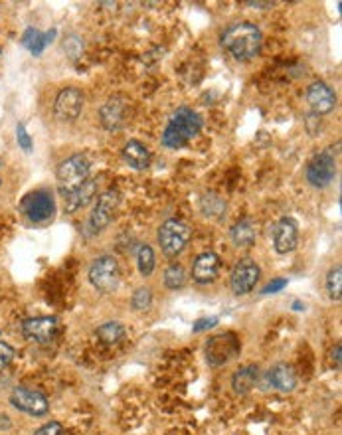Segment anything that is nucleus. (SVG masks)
<instances>
[{"label": "nucleus", "mask_w": 342, "mask_h": 435, "mask_svg": "<svg viewBox=\"0 0 342 435\" xmlns=\"http://www.w3.org/2000/svg\"><path fill=\"white\" fill-rule=\"evenodd\" d=\"M137 267L142 277H149L155 271V251L147 243H142L137 251Z\"/></svg>", "instance_id": "nucleus-26"}, {"label": "nucleus", "mask_w": 342, "mask_h": 435, "mask_svg": "<svg viewBox=\"0 0 342 435\" xmlns=\"http://www.w3.org/2000/svg\"><path fill=\"white\" fill-rule=\"evenodd\" d=\"M246 4L247 6H252V9H271L273 6V2H259V0H257V2H255V0H247Z\"/></svg>", "instance_id": "nucleus-37"}, {"label": "nucleus", "mask_w": 342, "mask_h": 435, "mask_svg": "<svg viewBox=\"0 0 342 435\" xmlns=\"http://www.w3.org/2000/svg\"><path fill=\"white\" fill-rule=\"evenodd\" d=\"M293 309H295V311H303V309H305V305H301L299 301H295L293 303Z\"/></svg>", "instance_id": "nucleus-39"}, {"label": "nucleus", "mask_w": 342, "mask_h": 435, "mask_svg": "<svg viewBox=\"0 0 342 435\" xmlns=\"http://www.w3.org/2000/svg\"><path fill=\"white\" fill-rule=\"evenodd\" d=\"M226 200L222 198L216 192H208L200 198V210L206 218H212V220H219L224 214H226Z\"/></svg>", "instance_id": "nucleus-24"}, {"label": "nucleus", "mask_w": 342, "mask_h": 435, "mask_svg": "<svg viewBox=\"0 0 342 435\" xmlns=\"http://www.w3.org/2000/svg\"><path fill=\"white\" fill-rule=\"evenodd\" d=\"M97 194V180H91V178H88L81 187L76 190V192H71L70 196H66L63 198V208H66V214H73L78 212V210H81V208H86V206L95 198Z\"/></svg>", "instance_id": "nucleus-18"}, {"label": "nucleus", "mask_w": 342, "mask_h": 435, "mask_svg": "<svg viewBox=\"0 0 342 435\" xmlns=\"http://www.w3.org/2000/svg\"><path fill=\"white\" fill-rule=\"evenodd\" d=\"M307 101L313 109V113H316V115H326L336 107V95L325 81H315L309 85Z\"/></svg>", "instance_id": "nucleus-16"}, {"label": "nucleus", "mask_w": 342, "mask_h": 435, "mask_svg": "<svg viewBox=\"0 0 342 435\" xmlns=\"http://www.w3.org/2000/svg\"><path fill=\"white\" fill-rule=\"evenodd\" d=\"M158 246L167 258H176L180 256L188 246L190 240V228L180 220H167L158 228L157 234Z\"/></svg>", "instance_id": "nucleus-5"}, {"label": "nucleus", "mask_w": 342, "mask_h": 435, "mask_svg": "<svg viewBox=\"0 0 342 435\" xmlns=\"http://www.w3.org/2000/svg\"><path fill=\"white\" fill-rule=\"evenodd\" d=\"M305 177H307V182L313 188L331 187V182L336 178V159H334L333 152L323 151L315 154L307 162Z\"/></svg>", "instance_id": "nucleus-6"}, {"label": "nucleus", "mask_w": 342, "mask_h": 435, "mask_svg": "<svg viewBox=\"0 0 342 435\" xmlns=\"http://www.w3.org/2000/svg\"><path fill=\"white\" fill-rule=\"evenodd\" d=\"M14 356H16V350L10 347L9 342L0 340V374H2L4 370H6V368H9L10 362L14 360Z\"/></svg>", "instance_id": "nucleus-32"}, {"label": "nucleus", "mask_w": 342, "mask_h": 435, "mask_svg": "<svg viewBox=\"0 0 342 435\" xmlns=\"http://www.w3.org/2000/svg\"><path fill=\"white\" fill-rule=\"evenodd\" d=\"M299 226L293 218H281L273 230V248L281 256H287L297 249Z\"/></svg>", "instance_id": "nucleus-15"}, {"label": "nucleus", "mask_w": 342, "mask_h": 435, "mask_svg": "<svg viewBox=\"0 0 342 435\" xmlns=\"http://www.w3.org/2000/svg\"><path fill=\"white\" fill-rule=\"evenodd\" d=\"M229 238L236 248H252L257 240V226L252 218H242L229 230Z\"/></svg>", "instance_id": "nucleus-21"}, {"label": "nucleus", "mask_w": 342, "mask_h": 435, "mask_svg": "<svg viewBox=\"0 0 342 435\" xmlns=\"http://www.w3.org/2000/svg\"><path fill=\"white\" fill-rule=\"evenodd\" d=\"M267 382L271 384L275 390L283 392V394H289L297 388V374L291 368L289 365H275L267 372Z\"/></svg>", "instance_id": "nucleus-19"}, {"label": "nucleus", "mask_w": 342, "mask_h": 435, "mask_svg": "<svg viewBox=\"0 0 342 435\" xmlns=\"http://www.w3.org/2000/svg\"><path fill=\"white\" fill-rule=\"evenodd\" d=\"M97 337L101 338V342H103V345L113 347V345H119V342L123 340L125 327L121 325V323H115V320H111V323H105V325H101V327L97 329Z\"/></svg>", "instance_id": "nucleus-25"}, {"label": "nucleus", "mask_w": 342, "mask_h": 435, "mask_svg": "<svg viewBox=\"0 0 342 435\" xmlns=\"http://www.w3.org/2000/svg\"><path fill=\"white\" fill-rule=\"evenodd\" d=\"M341 350H342L341 345H336L333 350V360H334V365H336V368H341Z\"/></svg>", "instance_id": "nucleus-38"}, {"label": "nucleus", "mask_w": 342, "mask_h": 435, "mask_svg": "<svg viewBox=\"0 0 342 435\" xmlns=\"http://www.w3.org/2000/svg\"><path fill=\"white\" fill-rule=\"evenodd\" d=\"M259 378V368L255 365H246L242 368H237L234 376H232V388L239 396H246L249 392L254 390L255 384Z\"/></svg>", "instance_id": "nucleus-22"}, {"label": "nucleus", "mask_w": 342, "mask_h": 435, "mask_svg": "<svg viewBox=\"0 0 342 435\" xmlns=\"http://www.w3.org/2000/svg\"><path fill=\"white\" fill-rule=\"evenodd\" d=\"M16 141H18V147H20V149H22L24 152H32V149H34L32 137L28 135L26 125L24 123L16 125Z\"/></svg>", "instance_id": "nucleus-31"}, {"label": "nucleus", "mask_w": 342, "mask_h": 435, "mask_svg": "<svg viewBox=\"0 0 342 435\" xmlns=\"http://www.w3.org/2000/svg\"><path fill=\"white\" fill-rule=\"evenodd\" d=\"M60 330V323L56 317H32L22 323V332L28 340H34L38 345L52 342Z\"/></svg>", "instance_id": "nucleus-14"}, {"label": "nucleus", "mask_w": 342, "mask_h": 435, "mask_svg": "<svg viewBox=\"0 0 342 435\" xmlns=\"http://www.w3.org/2000/svg\"><path fill=\"white\" fill-rule=\"evenodd\" d=\"M219 273V258L214 251H204L194 259L192 279L198 285H208L216 281Z\"/></svg>", "instance_id": "nucleus-17"}, {"label": "nucleus", "mask_w": 342, "mask_h": 435, "mask_svg": "<svg viewBox=\"0 0 342 435\" xmlns=\"http://www.w3.org/2000/svg\"><path fill=\"white\" fill-rule=\"evenodd\" d=\"M129 121V99L115 93L99 109V123L105 131H121Z\"/></svg>", "instance_id": "nucleus-8"}, {"label": "nucleus", "mask_w": 342, "mask_h": 435, "mask_svg": "<svg viewBox=\"0 0 342 435\" xmlns=\"http://www.w3.org/2000/svg\"><path fill=\"white\" fill-rule=\"evenodd\" d=\"M239 352V340L234 332L216 335L206 342V362L210 366H222L229 362Z\"/></svg>", "instance_id": "nucleus-9"}, {"label": "nucleus", "mask_w": 342, "mask_h": 435, "mask_svg": "<svg viewBox=\"0 0 342 435\" xmlns=\"http://www.w3.org/2000/svg\"><path fill=\"white\" fill-rule=\"evenodd\" d=\"M83 40L79 38V36H70L66 42H63V52L70 56L71 60H78L79 56L83 53Z\"/></svg>", "instance_id": "nucleus-30"}, {"label": "nucleus", "mask_w": 342, "mask_h": 435, "mask_svg": "<svg viewBox=\"0 0 342 435\" xmlns=\"http://www.w3.org/2000/svg\"><path fill=\"white\" fill-rule=\"evenodd\" d=\"M123 160L135 170H147L150 167V151L140 141H129L123 147Z\"/></svg>", "instance_id": "nucleus-20"}, {"label": "nucleus", "mask_w": 342, "mask_h": 435, "mask_svg": "<svg viewBox=\"0 0 342 435\" xmlns=\"http://www.w3.org/2000/svg\"><path fill=\"white\" fill-rule=\"evenodd\" d=\"M202 117L198 115L190 107H178L172 117L168 119L167 127L162 131V139L160 142L167 149H182L188 145L190 139L202 131Z\"/></svg>", "instance_id": "nucleus-2"}, {"label": "nucleus", "mask_w": 342, "mask_h": 435, "mask_svg": "<svg viewBox=\"0 0 342 435\" xmlns=\"http://www.w3.org/2000/svg\"><path fill=\"white\" fill-rule=\"evenodd\" d=\"M152 303V293H150L149 287H139L135 293H133L131 305L135 311H147Z\"/></svg>", "instance_id": "nucleus-29"}, {"label": "nucleus", "mask_w": 342, "mask_h": 435, "mask_svg": "<svg viewBox=\"0 0 342 435\" xmlns=\"http://www.w3.org/2000/svg\"><path fill=\"white\" fill-rule=\"evenodd\" d=\"M20 210L26 216L30 222L42 224L52 220V216L56 214V202L50 190H36L32 194L24 196Z\"/></svg>", "instance_id": "nucleus-7"}, {"label": "nucleus", "mask_w": 342, "mask_h": 435, "mask_svg": "<svg viewBox=\"0 0 342 435\" xmlns=\"http://www.w3.org/2000/svg\"><path fill=\"white\" fill-rule=\"evenodd\" d=\"M34 435H63V426L60 421H50L40 427Z\"/></svg>", "instance_id": "nucleus-33"}, {"label": "nucleus", "mask_w": 342, "mask_h": 435, "mask_svg": "<svg viewBox=\"0 0 342 435\" xmlns=\"http://www.w3.org/2000/svg\"><path fill=\"white\" fill-rule=\"evenodd\" d=\"M259 276H261V269H259V266L255 263L254 259H239L236 267L232 269V276H229L232 291L236 295L252 293L257 281H259Z\"/></svg>", "instance_id": "nucleus-11"}, {"label": "nucleus", "mask_w": 342, "mask_h": 435, "mask_svg": "<svg viewBox=\"0 0 342 435\" xmlns=\"http://www.w3.org/2000/svg\"><path fill=\"white\" fill-rule=\"evenodd\" d=\"M10 404L20 412L30 414V416H46L50 412V402H48L44 394L24 388V386H18V388L12 390Z\"/></svg>", "instance_id": "nucleus-12"}, {"label": "nucleus", "mask_w": 342, "mask_h": 435, "mask_svg": "<svg viewBox=\"0 0 342 435\" xmlns=\"http://www.w3.org/2000/svg\"><path fill=\"white\" fill-rule=\"evenodd\" d=\"M326 293L333 301L342 299V267L334 266L326 276Z\"/></svg>", "instance_id": "nucleus-28"}, {"label": "nucleus", "mask_w": 342, "mask_h": 435, "mask_svg": "<svg viewBox=\"0 0 342 435\" xmlns=\"http://www.w3.org/2000/svg\"><path fill=\"white\" fill-rule=\"evenodd\" d=\"M285 287H287V279H283V277H279V279H273L271 283L265 285L264 291H261V293H264V295L277 293V291H281V289H285Z\"/></svg>", "instance_id": "nucleus-35"}, {"label": "nucleus", "mask_w": 342, "mask_h": 435, "mask_svg": "<svg viewBox=\"0 0 342 435\" xmlns=\"http://www.w3.org/2000/svg\"><path fill=\"white\" fill-rule=\"evenodd\" d=\"M185 283H186L185 267L180 266V263H170V266L167 267V271H165V285H167L168 289L176 291V289H182Z\"/></svg>", "instance_id": "nucleus-27"}, {"label": "nucleus", "mask_w": 342, "mask_h": 435, "mask_svg": "<svg viewBox=\"0 0 342 435\" xmlns=\"http://www.w3.org/2000/svg\"><path fill=\"white\" fill-rule=\"evenodd\" d=\"M56 178H58L60 194L63 198L70 196L89 178V160L83 154H71L70 159L60 162V167L56 170Z\"/></svg>", "instance_id": "nucleus-3"}, {"label": "nucleus", "mask_w": 342, "mask_h": 435, "mask_svg": "<svg viewBox=\"0 0 342 435\" xmlns=\"http://www.w3.org/2000/svg\"><path fill=\"white\" fill-rule=\"evenodd\" d=\"M89 283L95 287L99 293L109 295L117 291L119 281H121V271L119 263L113 256H101L97 258L89 267Z\"/></svg>", "instance_id": "nucleus-4"}, {"label": "nucleus", "mask_w": 342, "mask_h": 435, "mask_svg": "<svg viewBox=\"0 0 342 435\" xmlns=\"http://www.w3.org/2000/svg\"><path fill=\"white\" fill-rule=\"evenodd\" d=\"M305 127H307V131L311 137H315L316 133H318V129H321V115H316V113H309L307 119H305Z\"/></svg>", "instance_id": "nucleus-34"}, {"label": "nucleus", "mask_w": 342, "mask_h": 435, "mask_svg": "<svg viewBox=\"0 0 342 435\" xmlns=\"http://www.w3.org/2000/svg\"><path fill=\"white\" fill-rule=\"evenodd\" d=\"M119 204H121V196L117 190H105L99 194L95 208L89 216V228L93 230V234L103 231L111 224L115 212L119 210Z\"/></svg>", "instance_id": "nucleus-10"}, {"label": "nucleus", "mask_w": 342, "mask_h": 435, "mask_svg": "<svg viewBox=\"0 0 342 435\" xmlns=\"http://www.w3.org/2000/svg\"><path fill=\"white\" fill-rule=\"evenodd\" d=\"M219 44L237 62H249L261 52L264 36L261 30L252 22H237L222 34Z\"/></svg>", "instance_id": "nucleus-1"}, {"label": "nucleus", "mask_w": 342, "mask_h": 435, "mask_svg": "<svg viewBox=\"0 0 342 435\" xmlns=\"http://www.w3.org/2000/svg\"><path fill=\"white\" fill-rule=\"evenodd\" d=\"M83 111V93L78 88H63L53 101V113L60 121H76Z\"/></svg>", "instance_id": "nucleus-13"}, {"label": "nucleus", "mask_w": 342, "mask_h": 435, "mask_svg": "<svg viewBox=\"0 0 342 435\" xmlns=\"http://www.w3.org/2000/svg\"><path fill=\"white\" fill-rule=\"evenodd\" d=\"M53 38H56V30H50V32L42 34V32L36 30V28H26V32L22 34V46H24L32 56H40V53L46 50V46L52 44Z\"/></svg>", "instance_id": "nucleus-23"}, {"label": "nucleus", "mask_w": 342, "mask_h": 435, "mask_svg": "<svg viewBox=\"0 0 342 435\" xmlns=\"http://www.w3.org/2000/svg\"><path fill=\"white\" fill-rule=\"evenodd\" d=\"M216 325H218V317H210V319L196 320V325H194V332H202V330L212 329V327H216Z\"/></svg>", "instance_id": "nucleus-36"}]
</instances>
